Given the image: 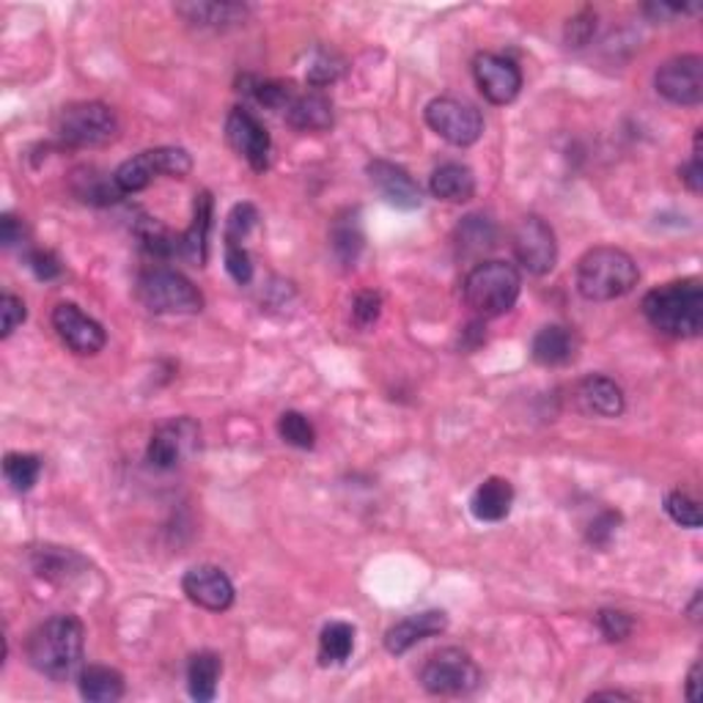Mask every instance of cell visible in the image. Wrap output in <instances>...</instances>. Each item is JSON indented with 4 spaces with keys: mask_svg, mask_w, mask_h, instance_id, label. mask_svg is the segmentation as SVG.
<instances>
[{
    "mask_svg": "<svg viewBox=\"0 0 703 703\" xmlns=\"http://www.w3.org/2000/svg\"><path fill=\"white\" fill-rule=\"evenodd\" d=\"M365 173H369L376 193L396 210H420V204H424L420 184L409 177L407 168L387 160H371Z\"/></svg>",
    "mask_w": 703,
    "mask_h": 703,
    "instance_id": "obj_17",
    "label": "cell"
},
{
    "mask_svg": "<svg viewBox=\"0 0 703 703\" xmlns=\"http://www.w3.org/2000/svg\"><path fill=\"white\" fill-rule=\"evenodd\" d=\"M226 140L228 146L253 168L256 173H264L269 168V151H273V140H269L267 127L258 121L251 110L234 108L226 116Z\"/></svg>",
    "mask_w": 703,
    "mask_h": 703,
    "instance_id": "obj_13",
    "label": "cell"
},
{
    "mask_svg": "<svg viewBox=\"0 0 703 703\" xmlns=\"http://www.w3.org/2000/svg\"><path fill=\"white\" fill-rule=\"evenodd\" d=\"M3 476L17 492H31L36 487L39 476H42V459L36 454H6L3 459Z\"/></svg>",
    "mask_w": 703,
    "mask_h": 703,
    "instance_id": "obj_33",
    "label": "cell"
},
{
    "mask_svg": "<svg viewBox=\"0 0 703 703\" xmlns=\"http://www.w3.org/2000/svg\"><path fill=\"white\" fill-rule=\"evenodd\" d=\"M330 242H333V253L339 256L341 264L354 267L360 251H363V228H360L358 212H347V215L335 217L333 232H330Z\"/></svg>",
    "mask_w": 703,
    "mask_h": 703,
    "instance_id": "obj_31",
    "label": "cell"
},
{
    "mask_svg": "<svg viewBox=\"0 0 703 703\" xmlns=\"http://www.w3.org/2000/svg\"><path fill=\"white\" fill-rule=\"evenodd\" d=\"M28 267L33 269V275L39 280H55L64 273V267H61L58 256L53 251H31L28 253Z\"/></svg>",
    "mask_w": 703,
    "mask_h": 703,
    "instance_id": "obj_45",
    "label": "cell"
},
{
    "mask_svg": "<svg viewBox=\"0 0 703 703\" xmlns=\"http://www.w3.org/2000/svg\"><path fill=\"white\" fill-rule=\"evenodd\" d=\"M201 446V429L193 418H173L151 435L146 459L157 470H173Z\"/></svg>",
    "mask_w": 703,
    "mask_h": 703,
    "instance_id": "obj_12",
    "label": "cell"
},
{
    "mask_svg": "<svg viewBox=\"0 0 703 703\" xmlns=\"http://www.w3.org/2000/svg\"><path fill=\"white\" fill-rule=\"evenodd\" d=\"M138 300L149 308L151 313H193L204 311V295L193 280L184 278L177 269L155 267L146 269L138 278Z\"/></svg>",
    "mask_w": 703,
    "mask_h": 703,
    "instance_id": "obj_6",
    "label": "cell"
},
{
    "mask_svg": "<svg viewBox=\"0 0 703 703\" xmlns=\"http://www.w3.org/2000/svg\"><path fill=\"white\" fill-rule=\"evenodd\" d=\"M226 269L239 286L253 280V258L245 251V245H226Z\"/></svg>",
    "mask_w": 703,
    "mask_h": 703,
    "instance_id": "obj_44",
    "label": "cell"
},
{
    "mask_svg": "<svg viewBox=\"0 0 703 703\" xmlns=\"http://www.w3.org/2000/svg\"><path fill=\"white\" fill-rule=\"evenodd\" d=\"M472 77L483 97L492 105H509L520 97L522 92V72L516 61L505 55L481 53L472 61Z\"/></svg>",
    "mask_w": 703,
    "mask_h": 703,
    "instance_id": "obj_14",
    "label": "cell"
},
{
    "mask_svg": "<svg viewBox=\"0 0 703 703\" xmlns=\"http://www.w3.org/2000/svg\"><path fill=\"white\" fill-rule=\"evenodd\" d=\"M179 14L188 22L201 28H228L236 25V22H245L247 17V6L242 3H217V0H210V3H179L177 6Z\"/></svg>",
    "mask_w": 703,
    "mask_h": 703,
    "instance_id": "obj_28",
    "label": "cell"
},
{
    "mask_svg": "<svg viewBox=\"0 0 703 703\" xmlns=\"http://www.w3.org/2000/svg\"><path fill=\"white\" fill-rule=\"evenodd\" d=\"M448 629V616L443 610H424V613H413L404 621L393 624L385 632V649L391 654H404V651L413 649L415 643L426 638H435V635L446 632Z\"/></svg>",
    "mask_w": 703,
    "mask_h": 703,
    "instance_id": "obj_18",
    "label": "cell"
},
{
    "mask_svg": "<svg viewBox=\"0 0 703 703\" xmlns=\"http://www.w3.org/2000/svg\"><path fill=\"white\" fill-rule=\"evenodd\" d=\"M577 350H580V341H577L575 330L564 328V324H547L531 341V358L547 369L569 365L577 358Z\"/></svg>",
    "mask_w": 703,
    "mask_h": 703,
    "instance_id": "obj_20",
    "label": "cell"
},
{
    "mask_svg": "<svg viewBox=\"0 0 703 703\" xmlns=\"http://www.w3.org/2000/svg\"><path fill=\"white\" fill-rule=\"evenodd\" d=\"M77 690L92 703H116L124 699V677L116 668L88 665L77 673Z\"/></svg>",
    "mask_w": 703,
    "mask_h": 703,
    "instance_id": "obj_26",
    "label": "cell"
},
{
    "mask_svg": "<svg viewBox=\"0 0 703 703\" xmlns=\"http://www.w3.org/2000/svg\"><path fill=\"white\" fill-rule=\"evenodd\" d=\"M72 193L92 206H110L121 201V188L116 184L114 173H105L94 166H83L72 173Z\"/></svg>",
    "mask_w": 703,
    "mask_h": 703,
    "instance_id": "obj_25",
    "label": "cell"
},
{
    "mask_svg": "<svg viewBox=\"0 0 703 703\" xmlns=\"http://www.w3.org/2000/svg\"><path fill=\"white\" fill-rule=\"evenodd\" d=\"M55 135L75 149H97L118 138V116L105 103H72L55 116Z\"/></svg>",
    "mask_w": 703,
    "mask_h": 703,
    "instance_id": "obj_5",
    "label": "cell"
},
{
    "mask_svg": "<svg viewBox=\"0 0 703 703\" xmlns=\"http://www.w3.org/2000/svg\"><path fill=\"white\" fill-rule=\"evenodd\" d=\"M182 590L193 605L204 607V610L223 613L234 605V583L228 575L217 566L201 564L184 572Z\"/></svg>",
    "mask_w": 703,
    "mask_h": 703,
    "instance_id": "obj_16",
    "label": "cell"
},
{
    "mask_svg": "<svg viewBox=\"0 0 703 703\" xmlns=\"http://www.w3.org/2000/svg\"><path fill=\"white\" fill-rule=\"evenodd\" d=\"M382 317V297L380 291H360L352 302V322L360 330H369L371 324L380 322Z\"/></svg>",
    "mask_w": 703,
    "mask_h": 703,
    "instance_id": "obj_41",
    "label": "cell"
},
{
    "mask_svg": "<svg viewBox=\"0 0 703 703\" xmlns=\"http://www.w3.org/2000/svg\"><path fill=\"white\" fill-rule=\"evenodd\" d=\"M643 317L651 328L671 339H695L703 328V286L701 280H673L651 289L643 297Z\"/></svg>",
    "mask_w": 703,
    "mask_h": 703,
    "instance_id": "obj_2",
    "label": "cell"
},
{
    "mask_svg": "<svg viewBox=\"0 0 703 703\" xmlns=\"http://www.w3.org/2000/svg\"><path fill=\"white\" fill-rule=\"evenodd\" d=\"M511 247L522 267L531 275H547L558 264V242L555 232L536 215H528L516 223Z\"/></svg>",
    "mask_w": 703,
    "mask_h": 703,
    "instance_id": "obj_10",
    "label": "cell"
},
{
    "mask_svg": "<svg viewBox=\"0 0 703 703\" xmlns=\"http://www.w3.org/2000/svg\"><path fill=\"white\" fill-rule=\"evenodd\" d=\"M665 511L668 516H671L677 525L682 528H690V531H695V528H701V509L699 503H695L693 498H690L688 492H682V489H673L671 494L665 498Z\"/></svg>",
    "mask_w": 703,
    "mask_h": 703,
    "instance_id": "obj_39",
    "label": "cell"
},
{
    "mask_svg": "<svg viewBox=\"0 0 703 703\" xmlns=\"http://www.w3.org/2000/svg\"><path fill=\"white\" fill-rule=\"evenodd\" d=\"M594 33H596V11L583 9L580 14L572 17L569 25H566V44L580 50L586 47L590 39H594Z\"/></svg>",
    "mask_w": 703,
    "mask_h": 703,
    "instance_id": "obj_42",
    "label": "cell"
},
{
    "mask_svg": "<svg viewBox=\"0 0 703 703\" xmlns=\"http://www.w3.org/2000/svg\"><path fill=\"white\" fill-rule=\"evenodd\" d=\"M638 264L621 247H590L577 262V291L590 302H610L627 297L638 286Z\"/></svg>",
    "mask_w": 703,
    "mask_h": 703,
    "instance_id": "obj_3",
    "label": "cell"
},
{
    "mask_svg": "<svg viewBox=\"0 0 703 703\" xmlns=\"http://www.w3.org/2000/svg\"><path fill=\"white\" fill-rule=\"evenodd\" d=\"M426 124L451 146H472L483 135V118L476 105L454 97H437L426 105Z\"/></svg>",
    "mask_w": 703,
    "mask_h": 703,
    "instance_id": "obj_9",
    "label": "cell"
},
{
    "mask_svg": "<svg viewBox=\"0 0 703 703\" xmlns=\"http://www.w3.org/2000/svg\"><path fill=\"white\" fill-rule=\"evenodd\" d=\"M699 610H701V590H695V596H693V605H690V618H693V621H699Z\"/></svg>",
    "mask_w": 703,
    "mask_h": 703,
    "instance_id": "obj_51",
    "label": "cell"
},
{
    "mask_svg": "<svg viewBox=\"0 0 703 703\" xmlns=\"http://www.w3.org/2000/svg\"><path fill=\"white\" fill-rule=\"evenodd\" d=\"M258 226V210L251 201H242L232 210L226 221V245H245L253 228Z\"/></svg>",
    "mask_w": 703,
    "mask_h": 703,
    "instance_id": "obj_38",
    "label": "cell"
},
{
    "mask_svg": "<svg viewBox=\"0 0 703 703\" xmlns=\"http://www.w3.org/2000/svg\"><path fill=\"white\" fill-rule=\"evenodd\" d=\"M193 171V157L179 146H160V149H146L135 155L132 160H124L116 168V184L124 195L140 193L149 188L157 177L184 179Z\"/></svg>",
    "mask_w": 703,
    "mask_h": 703,
    "instance_id": "obj_7",
    "label": "cell"
},
{
    "mask_svg": "<svg viewBox=\"0 0 703 703\" xmlns=\"http://www.w3.org/2000/svg\"><path fill=\"white\" fill-rule=\"evenodd\" d=\"M654 86L668 103L695 108L703 103V58L701 55H677L657 70Z\"/></svg>",
    "mask_w": 703,
    "mask_h": 703,
    "instance_id": "obj_11",
    "label": "cell"
},
{
    "mask_svg": "<svg viewBox=\"0 0 703 703\" xmlns=\"http://www.w3.org/2000/svg\"><path fill=\"white\" fill-rule=\"evenodd\" d=\"M596 699H627V701H629V699H632V695L618 693V690H616V693H613V690H607V693H594V695H590V701H596Z\"/></svg>",
    "mask_w": 703,
    "mask_h": 703,
    "instance_id": "obj_50",
    "label": "cell"
},
{
    "mask_svg": "<svg viewBox=\"0 0 703 703\" xmlns=\"http://www.w3.org/2000/svg\"><path fill=\"white\" fill-rule=\"evenodd\" d=\"M354 651V627L347 621H330L319 635V662L344 665Z\"/></svg>",
    "mask_w": 703,
    "mask_h": 703,
    "instance_id": "obj_29",
    "label": "cell"
},
{
    "mask_svg": "<svg viewBox=\"0 0 703 703\" xmlns=\"http://www.w3.org/2000/svg\"><path fill=\"white\" fill-rule=\"evenodd\" d=\"M341 72H344V61H341L333 50H317L311 64L306 66V77L313 88H322L328 86V83L339 81Z\"/></svg>",
    "mask_w": 703,
    "mask_h": 703,
    "instance_id": "obj_37",
    "label": "cell"
},
{
    "mask_svg": "<svg viewBox=\"0 0 703 703\" xmlns=\"http://www.w3.org/2000/svg\"><path fill=\"white\" fill-rule=\"evenodd\" d=\"M494 239H498V228L483 215H468L457 228V245L462 256H481L492 251Z\"/></svg>",
    "mask_w": 703,
    "mask_h": 703,
    "instance_id": "obj_30",
    "label": "cell"
},
{
    "mask_svg": "<svg viewBox=\"0 0 703 703\" xmlns=\"http://www.w3.org/2000/svg\"><path fill=\"white\" fill-rule=\"evenodd\" d=\"M278 435L280 440L295 448H302V451L317 446V429H313V424L302 413H295V409H289V413H284L278 418Z\"/></svg>",
    "mask_w": 703,
    "mask_h": 703,
    "instance_id": "obj_35",
    "label": "cell"
},
{
    "mask_svg": "<svg viewBox=\"0 0 703 703\" xmlns=\"http://www.w3.org/2000/svg\"><path fill=\"white\" fill-rule=\"evenodd\" d=\"M420 684L432 695H468L481 684V671L468 651L440 649L420 668Z\"/></svg>",
    "mask_w": 703,
    "mask_h": 703,
    "instance_id": "obj_8",
    "label": "cell"
},
{
    "mask_svg": "<svg viewBox=\"0 0 703 703\" xmlns=\"http://www.w3.org/2000/svg\"><path fill=\"white\" fill-rule=\"evenodd\" d=\"M699 679H701V662H695L693 668H690V673H688V701L690 703H699Z\"/></svg>",
    "mask_w": 703,
    "mask_h": 703,
    "instance_id": "obj_49",
    "label": "cell"
},
{
    "mask_svg": "<svg viewBox=\"0 0 703 703\" xmlns=\"http://www.w3.org/2000/svg\"><path fill=\"white\" fill-rule=\"evenodd\" d=\"M72 564H81V558L72 550L42 547L33 553V569L42 577H47V580H66L72 572Z\"/></svg>",
    "mask_w": 703,
    "mask_h": 703,
    "instance_id": "obj_34",
    "label": "cell"
},
{
    "mask_svg": "<svg viewBox=\"0 0 703 703\" xmlns=\"http://www.w3.org/2000/svg\"><path fill=\"white\" fill-rule=\"evenodd\" d=\"M429 190L435 199L446 201V204H468L476 195V177L462 162H443L432 173Z\"/></svg>",
    "mask_w": 703,
    "mask_h": 703,
    "instance_id": "obj_23",
    "label": "cell"
},
{
    "mask_svg": "<svg viewBox=\"0 0 703 703\" xmlns=\"http://www.w3.org/2000/svg\"><path fill=\"white\" fill-rule=\"evenodd\" d=\"M679 177H682V182L688 184L690 193L699 195L703 190V162H701V129L695 132V143H693V160L684 162L682 168H679Z\"/></svg>",
    "mask_w": 703,
    "mask_h": 703,
    "instance_id": "obj_47",
    "label": "cell"
},
{
    "mask_svg": "<svg viewBox=\"0 0 703 703\" xmlns=\"http://www.w3.org/2000/svg\"><path fill=\"white\" fill-rule=\"evenodd\" d=\"M25 302L6 291V295L0 297V339H9V335L25 322Z\"/></svg>",
    "mask_w": 703,
    "mask_h": 703,
    "instance_id": "obj_43",
    "label": "cell"
},
{
    "mask_svg": "<svg viewBox=\"0 0 703 703\" xmlns=\"http://www.w3.org/2000/svg\"><path fill=\"white\" fill-rule=\"evenodd\" d=\"M511 505H514V487L498 476L478 483L470 498V511L478 522H503L511 514Z\"/></svg>",
    "mask_w": 703,
    "mask_h": 703,
    "instance_id": "obj_21",
    "label": "cell"
},
{
    "mask_svg": "<svg viewBox=\"0 0 703 703\" xmlns=\"http://www.w3.org/2000/svg\"><path fill=\"white\" fill-rule=\"evenodd\" d=\"M138 239L143 242L146 251L151 253V256H173V253H179V236L168 232L162 223L151 221V217H143V221L138 223Z\"/></svg>",
    "mask_w": 703,
    "mask_h": 703,
    "instance_id": "obj_36",
    "label": "cell"
},
{
    "mask_svg": "<svg viewBox=\"0 0 703 703\" xmlns=\"http://www.w3.org/2000/svg\"><path fill=\"white\" fill-rule=\"evenodd\" d=\"M465 302L481 319H494L516 306L522 291V275L509 262H481L465 278Z\"/></svg>",
    "mask_w": 703,
    "mask_h": 703,
    "instance_id": "obj_4",
    "label": "cell"
},
{
    "mask_svg": "<svg viewBox=\"0 0 703 703\" xmlns=\"http://www.w3.org/2000/svg\"><path fill=\"white\" fill-rule=\"evenodd\" d=\"M577 407L586 415H594V418H618L627 407L624 402V391L610 380V376L601 374H590L586 380L577 385L575 391Z\"/></svg>",
    "mask_w": 703,
    "mask_h": 703,
    "instance_id": "obj_19",
    "label": "cell"
},
{
    "mask_svg": "<svg viewBox=\"0 0 703 703\" xmlns=\"http://www.w3.org/2000/svg\"><path fill=\"white\" fill-rule=\"evenodd\" d=\"M618 522H621V516H618L616 511H605V514H601L599 520L590 522L588 542L594 544V547H607V544L613 542V536H616Z\"/></svg>",
    "mask_w": 703,
    "mask_h": 703,
    "instance_id": "obj_46",
    "label": "cell"
},
{
    "mask_svg": "<svg viewBox=\"0 0 703 703\" xmlns=\"http://www.w3.org/2000/svg\"><path fill=\"white\" fill-rule=\"evenodd\" d=\"M22 239H25V226H22L14 215L0 217V242H3L6 247H14L20 245Z\"/></svg>",
    "mask_w": 703,
    "mask_h": 703,
    "instance_id": "obj_48",
    "label": "cell"
},
{
    "mask_svg": "<svg viewBox=\"0 0 703 703\" xmlns=\"http://www.w3.org/2000/svg\"><path fill=\"white\" fill-rule=\"evenodd\" d=\"M210 228H212V195L199 193L193 204V223L179 236V256L193 262L195 267L206 264V247H210Z\"/></svg>",
    "mask_w": 703,
    "mask_h": 703,
    "instance_id": "obj_22",
    "label": "cell"
},
{
    "mask_svg": "<svg viewBox=\"0 0 703 703\" xmlns=\"http://www.w3.org/2000/svg\"><path fill=\"white\" fill-rule=\"evenodd\" d=\"M286 121L300 132H328L333 127V103L319 92L300 94L286 108Z\"/></svg>",
    "mask_w": 703,
    "mask_h": 703,
    "instance_id": "obj_24",
    "label": "cell"
},
{
    "mask_svg": "<svg viewBox=\"0 0 703 703\" xmlns=\"http://www.w3.org/2000/svg\"><path fill=\"white\" fill-rule=\"evenodd\" d=\"M53 330L75 354H99L108 344L103 324L83 313L75 302H58L53 308Z\"/></svg>",
    "mask_w": 703,
    "mask_h": 703,
    "instance_id": "obj_15",
    "label": "cell"
},
{
    "mask_svg": "<svg viewBox=\"0 0 703 703\" xmlns=\"http://www.w3.org/2000/svg\"><path fill=\"white\" fill-rule=\"evenodd\" d=\"M86 649V627L75 616H53L39 624L25 646L31 668L53 682H66L83 665Z\"/></svg>",
    "mask_w": 703,
    "mask_h": 703,
    "instance_id": "obj_1",
    "label": "cell"
},
{
    "mask_svg": "<svg viewBox=\"0 0 703 703\" xmlns=\"http://www.w3.org/2000/svg\"><path fill=\"white\" fill-rule=\"evenodd\" d=\"M223 662L215 651H199L188 662V690L195 701L210 703L217 695V682H221Z\"/></svg>",
    "mask_w": 703,
    "mask_h": 703,
    "instance_id": "obj_27",
    "label": "cell"
},
{
    "mask_svg": "<svg viewBox=\"0 0 703 703\" xmlns=\"http://www.w3.org/2000/svg\"><path fill=\"white\" fill-rule=\"evenodd\" d=\"M239 92H245L247 97H251L256 105H262V108L284 110V114L291 105V99L297 97V94L291 92V86H286V83L262 81V77H253V75L242 77Z\"/></svg>",
    "mask_w": 703,
    "mask_h": 703,
    "instance_id": "obj_32",
    "label": "cell"
},
{
    "mask_svg": "<svg viewBox=\"0 0 703 703\" xmlns=\"http://www.w3.org/2000/svg\"><path fill=\"white\" fill-rule=\"evenodd\" d=\"M596 624H599V632L605 635V640H610V643H621V640H627L635 629V618L624 610H613V607L599 610Z\"/></svg>",
    "mask_w": 703,
    "mask_h": 703,
    "instance_id": "obj_40",
    "label": "cell"
}]
</instances>
